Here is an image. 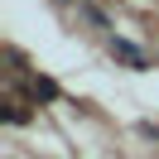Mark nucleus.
<instances>
[{
    "instance_id": "1",
    "label": "nucleus",
    "mask_w": 159,
    "mask_h": 159,
    "mask_svg": "<svg viewBox=\"0 0 159 159\" xmlns=\"http://www.w3.org/2000/svg\"><path fill=\"white\" fill-rule=\"evenodd\" d=\"M106 48H111V58H116V63H125L130 72H145V68H149V53L140 48V43L120 39V34H106Z\"/></svg>"
},
{
    "instance_id": "4",
    "label": "nucleus",
    "mask_w": 159,
    "mask_h": 159,
    "mask_svg": "<svg viewBox=\"0 0 159 159\" xmlns=\"http://www.w3.org/2000/svg\"><path fill=\"white\" fill-rule=\"evenodd\" d=\"M29 116H34V111H29V106H20V101H10V106L0 111V120H5V125H29Z\"/></svg>"
},
{
    "instance_id": "3",
    "label": "nucleus",
    "mask_w": 159,
    "mask_h": 159,
    "mask_svg": "<svg viewBox=\"0 0 159 159\" xmlns=\"http://www.w3.org/2000/svg\"><path fill=\"white\" fill-rule=\"evenodd\" d=\"M29 97L39 101V106H53V101L63 97V87H58L53 77H43V72H34V77H29Z\"/></svg>"
},
{
    "instance_id": "2",
    "label": "nucleus",
    "mask_w": 159,
    "mask_h": 159,
    "mask_svg": "<svg viewBox=\"0 0 159 159\" xmlns=\"http://www.w3.org/2000/svg\"><path fill=\"white\" fill-rule=\"evenodd\" d=\"M77 24H87V29H97V34H111V15L101 10V5H92V0H77Z\"/></svg>"
}]
</instances>
